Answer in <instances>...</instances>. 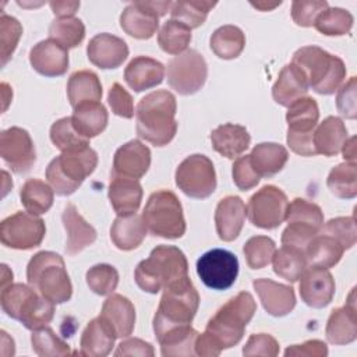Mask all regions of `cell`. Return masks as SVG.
I'll list each match as a JSON object with an SVG mask.
<instances>
[{"mask_svg":"<svg viewBox=\"0 0 357 357\" xmlns=\"http://www.w3.org/2000/svg\"><path fill=\"white\" fill-rule=\"evenodd\" d=\"M255 311L257 303L251 293L240 291L231 297L208 321L204 333H198L195 356L216 357L225 349L236 346L243 339Z\"/></svg>","mask_w":357,"mask_h":357,"instance_id":"6da1fadb","label":"cell"},{"mask_svg":"<svg viewBox=\"0 0 357 357\" xmlns=\"http://www.w3.org/2000/svg\"><path fill=\"white\" fill-rule=\"evenodd\" d=\"M176 96L159 89L145 95L137 105V134L155 146L167 145L177 132Z\"/></svg>","mask_w":357,"mask_h":357,"instance_id":"7a4b0ae2","label":"cell"},{"mask_svg":"<svg viewBox=\"0 0 357 357\" xmlns=\"http://www.w3.org/2000/svg\"><path fill=\"white\" fill-rule=\"evenodd\" d=\"M188 276V262L184 252L176 245H156L149 257L141 261L134 272L138 287L156 294L170 283Z\"/></svg>","mask_w":357,"mask_h":357,"instance_id":"3957f363","label":"cell"},{"mask_svg":"<svg viewBox=\"0 0 357 357\" xmlns=\"http://www.w3.org/2000/svg\"><path fill=\"white\" fill-rule=\"evenodd\" d=\"M198 307L199 294L188 276L166 286L153 317L156 339L172 329L191 325Z\"/></svg>","mask_w":357,"mask_h":357,"instance_id":"277c9868","label":"cell"},{"mask_svg":"<svg viewBox=\"0 0 357 357\" xmlns=\"http://www.w3.org/2000/svg\"><path fill=\"white\" fill-rule=\"evenodd\" d=\"M291 64L303 73L308 88L319 95L335 93L346 78L343 60L318 46H304L296 50Z\"/></svg>","mask_w":357,"mask_h":357,"instance_id":"5b68a950","label":"cell"},{"mask_svg":"<svg viewBox=\"0 0 357 357\" xmlns=\"http://www.w3.org/2000/svg\"><path fill=\"white\" fill-rule=\"evenodd\" d=\"M0 303L10 318L20 321L29 331L47 326L54 317V303L40 296L29 284H6L1 287Z\"/></svg>","mask_w":357,"mask_h":357,"instance_id":"8992f818","label":"cell"},{"mask_svg":"<svg viewBox=\"0 0 357 357\" xmlns=\"http://www.w3.org/2000/svg\"><path fill=\"white\" fill-rule=\"evenodd\" d=\"M26 280L40 296L54 304L67 303L73 296L64 259L53 251H39L29 259Z\"/></svg>","mask_w":357,"mask_h":357,"instance_id":"52a82bcc","label":"cell"},{"mask_svg":"<svg viewBox=\"0 0 357 357\" xmlns=\"http://www.w3.org/2000/svg\"><path fill=\"white\" fill-rule=\"evenodd\" d=\"M98 153L91 146L61 152L46 167V178L57 195L74 194L84 180L93 173Z\"/></svg>","mask_w":357,"mask_h":357,"instance_id":"ba28073f","label":"cell"},{"mask_svg":"<svg viewBox=\"0 0 357 357\" xmlns=\"http://www.w3.org/2000/svg\"><path fill=\"white\" fill-rule=\"evenodd\" d=\"M142 219L151 234L163 238H180L185 233V219L180 199L173 191L159 190L149 195Z\"/></svg>","mask_w":357,"mask_h":357,"instance_id":"9c48e42d","label":"cell"},{"mask_svg":"<svg viewBox=\"0 0 357 357\" xmlns=\"http://www.w3.org/2000/svg\"><path fill=\"white\" fill-rule=\"evenodd\" d=\"M319 119V109L315 99L310 96L300 98L289 106L286 113L287 121V145L301 156L317 155L314 148V131Z\"/></svg>","mask_w":357,"mask_h":357,"instance_id":"30bf717a","label":"cell"},{"mask_svg":"<svg viewBox=\"0 0 357 357\" xmlns=\"http://www.w3.org/2000/svg\"><path fill=\"white\" fill-rule=\"evenodd\" d=\"M176 184L190 198L204 199L216 190V172L212 160L201 153L187 156L176 169Z\"/></svg>","mask_w":357,"mask_h":357,"instance_id":"8fae6325","label":"cell"},{"mask_svg":"<svg viewBox=\"0 0 357 357\" xmlns=\"http://www.w3.org/2000/svg\"><path fill=\"white\" fill-rule=\"evenodd\" d=\"M208 77V66L201 53L194 49L174 56L167 64V82L180 95L198 92Z\"/></svg>","mask_w":357,"mask_h":357,"instance_id":"7c38bea8","label":"cell"},{"mask_svg":"<svg viewBox=\"0 0 357 357\" xmlns=\"http://www.w3.org/2000/svg\"><path fill=\"white\" fill-rule=\"evenodd\" d=\"M289 199L276 185H264L248 201L245 213L248 220L261 229H276L286 220Z\"/></svg>","mask_w":357,"mask_h":357,"instance_id":"4fadbf2b","label":"cell"},{"mask_svg":"<svg viewBox=\"0 0 357 357\" xmlns=\"http://www.w3.org/2000/svg\"><path fill=\"white\" fill-rule=\"evenodd\" d=\"M45 222L29 212L18 211L0 223V240L3 245L14 250H31L45 238Z\"/></svg>","mask_w":357,"mask_h":357,"instance_id":"5bb4252c","label":"cell"},{"mask_svg":"<svg viewBox=\"0 0 357 357\" xmlns=\"http://www.w3.org/2000/svg\"><path fill=\"white\" fill-rule=\"evenodd\" d=\"M197 273L206 287L212 290H226L231 287L237 279L238 259L229 250L213 248L198 258Z\"/></svg>","mask_w":357,"mask_h":357,"instance_id":"9a60e30c","label":"cell"},{"mask_svg":"<svg viewBox=\"0 0 357 357\" xmlns=\"http://www.w3.org/2000/svg\"><path fill=\"white\" fill-rule=\"evenodd\" d=\"M0 156L17 174L31 170L36 162V151L29 132L21 127H10L0 134Z\"/></svg>","mask_w":357,"mask_h":357,"instance_id":"2e32d148","label":"cell"},{"mask_svg":"<svg viewBox=\"0 0 357 357\" xmlns=\"http://www.w3.org/2000/svg\"><path fill=\"white\" fill-rule=\"evenodd\" d=\"M298 291L308 307L324 308L335 296V279L325 268L307 266L300 276Z\"/></svg>","mask_w":357,"mask_h":357,"instance_id":"e0dca14e","label":"cell"},{"mask_svg":"<svg viewBox=\"0 0 357 357\" xmlns=\"http://www.w3.org/2000/svg\"><path fill=\"white\" fill-rule=\"evenodd\" d=\"M86 54L93 66L102 70H110L120 67L126 61L128 57V46L121 38L103 32L89 40Z\"/></svg>","mask_w":357,"mask_h":357,"instance_id":"ac0fdd59","label":"cell"},{"mask_svg":"<svg viewBox=\"0 0 357 357\" xmlns=\"http://www.w3.org/2000/svg\"><path fill=\"white\" fill-rule=\"evenodd\" d=\"M325 335L329 343L343 346L357 339V308H356V291L351 289L344 307L332 310Z\"/></svg>","mask_w":357,"mask_h":357,"instance_id":"d6986e66","label":"cell"},{"mask_svg":"<svg viewBox=\"0 0 357 357\" xmlns=\"http://www.w3.org/2000/svg\"><path fill=\"white\" fill-rule=\"evenodd\" d=\"M151 166V151L139 139H131L121 145L113 158L112 174L130 178H141Z\"/></svg>","mask_w":357,"mask_h":357,"instance_id":"ffe728a7","label":"cell"},{"mask_svg":"<svg viewBox=\"0 0 357 357\" xmlns=\"http://www.w3.org/2000/svg\"><path fill=\"white\" fill-rule=\"evenodd\" d=\"M32 68L45 77H60L68 70V50L52 39L40 40L29 52Z\"/></svg>","mask_w":357,"mask_h":357,"instance_id":"44dd1931","label":"cell"},{"mask_svg":"<svg viewBox=\"0 0 357 357\" xmlns=\"http://www.w3.org/2000/svg\"><path fill=\"white\" fill-rule=\"evenodd\" d=\"M121 29L135 39H149L159 28V15L149 1L130 3L120 15Z\"/></svg>","mask_w":357,"mask_h":357,"instance_id":"7402d4cb","label":"cell"},{"mask_svg":"<svg viewBox=\"0 0 357 357\" xmlns=\"http://www.w3.org/2000/svg\"><path fill=\"white\" fill-rule=\"evenodd\" d=\"M252 286L264 310L272 317H284L296 307V294L291 286L271 279H255Z\"/></svg>","mask_w":357,"mask_h":357,"instance_id":"603a6c76","label":"cell"},{"mask_svg":"<svg viewBox=\"0 0 357 357\" xmlns=\"http://www.w3.org/2000/svg\"><path fill=\"white\" fill-rule=\"evenodd\" d=\"M245 220L244 201L237 195L222 198L215 211L216 233L223 241H233L241 233Z\"/></svg>","mask_w":357,"mask_h":357,"instance_id":"cb8c5ba5","label":"cell"},{"mask_svg":"<svg viewBox=\"0 0 357 357\" xmlns=\"http://www.w3.org/2000/svg\"><path fill=\"white\" fill-rule=\"evenodd\" d=\"M142 195V185L138 180L112 174L107 197L117 216L135 213L141 205Z\"/></svg>","mask_w":357,"mask_h":357,"instance_id":"d4e9b609","label":"cell"},{"mask_svg":"<svg viewBox=\"0 0 357 357\" xmlns=\"http://www.w3.org/2000/svg\"><path fill=\"white\" fill-rule=\"evenodd\" d=\"M63 226L67 231L66 241V252L68 255H77L86 247L95 243L96 230L92 225H89L78 212L75 205L67 204L61 213Z\"/></svg>","mask_w":357,"mask_h":357,"instance_id":"484cf974","label":"cell"},{"mask_svg":"<svg viewBox=\"0 0 357 357\" xmlns=\"http://www.w3.org/2000/svg\"><path fill=\"white\" fill-rule=\"evenodd\" d=\"M116 339L117 337L113 329L99 315L91 319L85 326L79 340V351H75V354L86 357H105L112 351Z\"/></svg>","mask_w":357,"mask_h":357,"instance_id":"4316f807","label":"cell"},{"mask_svg":"<svg viewBox=\"0 0 357 357\" xmlns=\"http://www.w3.org/2000/svg\"><path fill=\"white\" fill-rule=\"evenodd\" d=\"M100 317L113 329L116 337H128L135 326L134 304L121 294H110L100 311Z\"/></svg>","mask_w":357,"mask_h":357,"instance_id":"83f0119b","label":"cell"},{"mask_svg":"<svg viewBox=\"0 0 357 357\" xmlns=\"http://www.w3.org/2000/svg\"><path fill=\"white\" fill-rule=\"evenodd\" d=\"M165 78V67L160 61L148 57H134L124 70V79L127 85L135 92L155 88Z\"/></svg>","mask_w":357,"mask_h":357,"instance_id":"f1b7e54d","label":"cell"},{"mask_svg":"<svg viewBox=\"0 0 357 357\" xmlns=\"http://www.w3.org/2000/svg\"><path fill=\"white\" fill-rule=\"evenodd\" d=\"M211 142L213 149L222 156L227 159H237L248 149L251 135L245 127L226 123L211 132Z\"/></svg>","mask_w":357,"mask_h":357,"instance_id":"f546056e","label":"cell"},{"mask_svg":"<svg viewBox=\"0 0 357 357\" xmlns=\"http://www.w3.org/2000/svg\"><path fill=\"white\" fill-rule=\"evenodd\" d=\"M308 84L303 73L294 66L287 64L279 73L276 82L272 86L273 100L284 107H289L300 98L307 96Z\"/></svg>","mask_w":357,"mask_h":357,"instance_id":"4dcf8cb0","label":"cell"},{"mask_svg":"<svg viewBox=\"0 0 357 357\" xmlns=\"http://www.w3.org/2000/svg\"><path fill=\"white\" fill-rule=\"evenodd\" d=\"M289 159L287 149L276 142H261L250 153L252 169L259 177L271 178L278 174Z\"/></svg>","mask_w":357,"mask_h":357,"instance_id":"1f68e13d","label":"cell"},{"mask_svg":"<svg viewBox=\"0 0 357 357\" xmlns=\"http://www.w3.org/2000/svg\"><path fill=\"white\" fill-rule=\"evenodd\" d=\"M146 230L142 216L137 213L117 216L110 227V238L119 250L131 251L141 245L146 236Z\"/></svg>","mask_w":357,"mask_h":357,"instance_id":"d6a6232c","label":"cell"},{"mask_svg":"<svg viewBox=\"0 0 357 357\" xmlns=\"http://www.w3.org/2000/svg\"><path fill=\"white\" fill-rule=\"evenodd\" d=\"M71 121L82 137L91 139L105 131L109 114L100 102H84L74 107Z\"/></svg>","mask_w":357,"mask_h":357,"instance_id":"836d02e7","label":"cell"},{"mask_svg":"<svg viewBox=\"0 0 357 357\" xmlns=\"http://www.w3.org/2000/svg\"><path fill=\"white\" fill-rule=\"evenodd\" d=\"M347 139V128L342 119L328 116L314 131V148L324 156H336Z\"/></svg>","mask_w":357,"mask_h":357,"instance_id":"e575fe53","label":"cell"},{"mask_svg":"<svg viewBox=\"0 0 357 357\" xmlns=\"http://www.w3.org/2000/svg\"><path fill=\"white\" fill-rule=\"evenodd\" d=\"M346 250L332 236L319 231L307 245L305 258L308 266L329 269L335 266L343 257Z\"/></svg>","mask_w":357,"mask_h":357,"instance_id":"d590c367","label":"cell"},{"mask_svg":"<svg viewBox=\"0 0 357 357\" xmlns=\"http://www.w3.org/2000/svg\"><path fill=\"white\" fill-rule=\"evenodd\" d=\"M67 96L73 109L84 102H100L102 84L99 77L91 70L73 73L67 82Z\"/></svg>","mask_w":357,"mask_h":357,"instance_id":"8d00e7d4","label":"cell"},{"mask_svg":"<svg viewBox=\"0 0 357 357\" xmlns=\"http://www.w3.org/2000/svg\"><path fill=\"white\" fill-rule=\"evenodd\" d=\"M20 198L26 212L39 216L52 208L54 191L47 183L39 178H29L22 184Z\"/></svg>","mask_w":357,"mask_h":357,"instance_id":"74e56055","label":"cell"},{"mask_svg":"<svg viewBox=\"0 0 357 357\" xmlns=\"http://www.w3.org/2000/svg\"><path fill=\"white\" fill-rule=\"evenodd\" d=\"M272 262L273 272L290 283L297 282L308 266L305 252L290 245H282L276 250Z\"/></svg>","mask_w":357,"mask_h":357,"instance_id":"f35d334b","label":"cell"},{"mask_svg":"<svg viewBox=\"0 0 357 357\" xmlns=\"http://www.w3.org/2000/svg\"><path fill=\"white\" fill-rule=\"evenodd\" d=\"M245 46V36L236 25L219 26L211 36L212 52L223 60H231L241 54Z\"/></svg>","mask_w":357,"mask_h":357,"instance_id":"ab89813d","label":"cell"},{"mask_svg":"<svg viewBox=\"0 0 357 357\" xmlns=\"http://www.w3.org/2000/svg\"><path fill=\"white\" fill-rule=\"evenodd\" d=\"M197 336L198 332L191 325L180 326L166 332L158 340L160 344L162 356H195Z\"/></svg>","mask_w":357,"mask_h":357,"instance_id":"60d3db41","label":"cell"},{"mask_svg":"<svg viewBox=\"0 0 357 357\" xmlns=\"http://www.w3.org/2000/svg\"><path fill=\"white\" fill-rule=\"evenodd\" d=\"M326 185L329 191L343 199H351L357 195V166L356 162H343L332 167L328 174Z\"/></svg>","mask_w":357,"mask_h":357,"instance_id":"b9f144b4","label":"cell"},{"mask_svg":"<svg viewBox=\"0 0 357 357\" xmlns=\"http://www.w3.org/2000/svg\"><path fill=\"white\" fill-rule=\"evenodd\" d=\"M216 6V1L205 0H181L172 4L170 15L172 20H176L190 29L201 26L209 11Z\"/></svg>","mask_w":357,"mask_h":357,"instance_id":"7bdbcfd3","label":"cell"},{"mask_svg":"<svg viewBox=\"0 0 357 357\" xmlns=\"http://www.w3.org/2000/svg\"><path fill=\"white\" fill-rule=\"evenodd\" d=\"M85 38V25L79 18H56L49 26V39L57 42L64 49L77 47Z\"/></svg>","mask_w":357,"mask_h":357,"instance_id":"ee69618b","label":"cell"},{"mask_svg":"<svg viewBox=\"0 0 357 357\" xmlns=\"http://www.w3.org/2000/svg\"><path fill=\"white\" fill-rule=\"evenodd\" d=\"M190 42L191 29L176 20H167L158 33V43L167 54L177 56L185 52Z\"/></svg>","mask_w":357,"mask_h":357,"instance_id":"f6af8a7d","label":"cell"},{"mask_svg":"<svg viewBox=\"0 0 357 357\" xmlns=\"http://www.w3.org/2000/svg\"><path fill=\"white\" fill-rule=\"evenodd\" d=\"M353 15L339 7H328L315 20L314 26L326 36H342L350 32L353 26Z\"/></svg>","mask_w":357,"mask_h":357,"instance_id":"bcb514c9","label":"cell"},{"mask_svg":"<svg viewBox=\"0 0 357 357\" xmlns=\"http://www.w3.org/2000/svg\"><path fill=\"white\" fill-rule=\"evenodd\" d=\"M31 344L32 350L40 357H63L71 354L68 343L60 339L56 332L49 326L32 331Z\"/></svg>","mask_w":357,"mask_h":357,"instance_id":"7dc6e473","label":"cell"},{"mask_svg":"<svg viewBox=\"0 0 357 357\" xmlns=\"http://www.w3.org/2000/svg\"><path fill=\"white\" fill-rule=\"evenodd\" d=\"M50 139L61 152L89 146V139L82 137L73 126L71 116L54 121L50 127Z\"/></svg>","mask_w":357,"mask_h":357,"instance_id":"c3c4849f","label":"cell"},{"mask_svg":"<svg viewBox=\"0 0 357 357\" xmlns=\"http://www.w3.org/2000/svg\"><path fill=\"white\" fill-rule=\"evenodd\" d=\"M286 220L287 223L304 225L321 231L324 226V212L314 202L304 198H294L287 206Z\"/></svg>","mask_w":357,"mask_h":357,"instance_id":"681fc988","label":"cell"},{"mask_svg":"<svg viewBox=\"0 0 357 357\" xmlns=\"http://www.w3.org/2000/svg\"><path fill=\"white\" fill-rule=\"evenodd\" d=\"M275 251L276 244L268 236H254L248 238L243 247L247 265L251 269H261L269 265Z\"/></svg>","mask_w":357,"mask_h":357,"instance_id":"f907efd6","label":"cell"},{"mask_svg":"<svg viewBox=\"0 0 357 357\" xmlns=\"http://www.w3.org/2000/svg\"><path fill=\"white\" fill-rule=\"evenodd\" d=\"M85 279L95 294L110 296L119 284V272L113 265L98 264L88 269Z\"/></svg>","mask_w":357,"mask_h":357,"instance_id":"816d5d0a","label":"cell"},{"mask_svg":"<svg viewBox=\"0 0 357 357\" xmlns=\"http://www.w3.org/2000/svg\"><path fill=\"white\" fill-rule=\"evenodd\" d=\"M22 35V25L20 21L11 15L1 14L0 17V57H1V67L7 64L11 59L14 50L17 49L18 40Z\"/></svg>","mask_w":357,"mask_h":357,"instance_id":"f5cc1de1","label":"cell"},{"mask_svg":"<svg viewBox=\"0 0 357 357\" xmlns=\"http://www.w3.org/2000/svg\"><path fill=\"white\" fill-rule=\"evenodd\" d=\"M322 233H326L335 237L344 250L351 248L357 240V230L354 216H339L328 220L322 229Z\"/></svg>","mask_w":357,"mask_h":357,"instance_id":"db71d44e","label":"cell"},{"mask_svg":"<svg viewBox=\"0 0 357 357\" xmlns=\"http://www.w3.org/2000/svg\"><path fill=\"white\" fill-rule=\"evenodd\" d=\"M328 7L325 0H296L291 3V18L300 26H312L317 17Z\"/></svg>","mask_w":357,"mask_h":357,"instance_id":"11a10c76","label":"cell"},{"mask_svg":"<svg viewBox=\"0 0 357 357\" xmlns=\"http://www.w3.org/2000/svg\"><path fill=\"white\" fill-rule=\"evenodd\" d=\"M107 102L112 109V112L123 119H132L135 112H134V102L131 95L120 85L119 82H114L107 93Z\"/></svg>","mask_w":357,"mask_h":357,"instance_id":"9f6ffc18","label":"cell"},{"mask_svg":"<svg viewBox=\"0 0 357 357\" xmlns=\"http://www.w3.org/2000/svg\"><path fill=\"white\" fill-rule=\"evenodd\" d=\"M279 354L278 340L268 333H254L248 337L243 347V356H268L275 357Z\"/></svg>","mask_w":357,"mask_h":357,"instance_id":"6f0895ef","label":"cell"},{"mask_svg":"<svg viewBox=\"0 0 357 357\" xmlns=\"http://www.w3.org/2000/svg\"><path fill=\"white\" fill-rule=\"evenodd\" d=\"M231 167L233 181L241 191H248L254 188L261 180V177L255 173V170L251 166L250 155L238 156Z\"/></svg>","mask_w":357,"mask_h":357,"instance_id":"680465c9","label":"cell"},{"mask_svg":"<svg viewBox=\"0 0 357 357\" xmlns=\"http://www.w3.org/2000/svg\"><path fill=\"white\" fill-rule=\"evenodd\" d=\"M356 91H357V79L356 77H350V79L337 89V95H336L337 112L343 117L350 120H354L357 117Z\"/></svg>","mask_w":357,"mask_h":357,"instance_id":"91938a15","label":"cell"},{"mask_svg":"<svg viewBox=\"0 0 357 357\" xmlns=\"http://www.w3.org/2000/svg\"><path fill=\"white\" fill-rule=\"evenodd\" d=\"M284 356H296V357H325L328 356V346L325 342L319 339H311L301 344L289 346L284 350Z\"/></svg>","mask_w":357,"mask_h":357,"instance_id":"94428289","label":"cell"},{"mask_svg":"<svg viewBox=\"0 0 357 357\" xmlns=\"http://www.w3.org/2000/svg\"><path fill=\"white\" fill-rule=\"evenodd\" d=\"M114 356H141V357H153L155 356V350L152 347L151 343L138 339V337H130L123 340L116 351Z\"/></svg>","mask_w":357,"mask_h":357,"instance_id":"6125c7cd","label":"cell"},{"mask_svg":"<svg viewBox=\"0 0 357 357\" xmlns=\"http://www.w3.org/2000/svg\"><path fill=\"white\" fill-rule=\"evenodd\" d=\"M50 8L57 18L73 17L79 8V1H50Z\"/></svg>","mask_w":357,"mask_h":357,"instance_id":"be15d7a7","label":"cell"},{"mask_svg":"<svg viewBox=\"0 0 357 357\" xmlns=\"http://www.w3.org/2000/svg\"><path fill=\"white\" fill-rule=\"evenodd\" d=\"M343 158L346 162H356V137H350L342 146Z\"/></svg>","mask_w":357,"mask_h":357,"instance_id":"e7e4bbea","label":"cell"},{"mask_svg":"<svg viewBox=\"0 0 357 357\" xmlns=\"http://www.w3.org/2000/svg\"><path fill=\"white\" fill-rule=\"evenodd\" d=\"M280 3H282V1L273 3V4H269V3H251V6L255 7V8H258V10H261V11H269V10H273L275 7L280 6Z\"/></svg>","mask_w":357,"mask_h":357,"instance_id":"03108f58","label":"cell"}]
</instances>
